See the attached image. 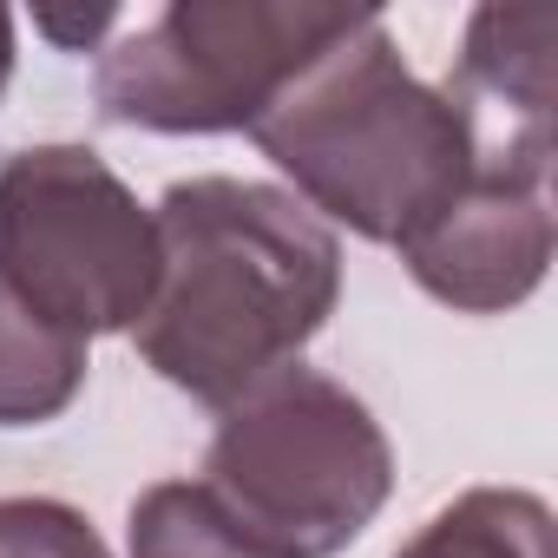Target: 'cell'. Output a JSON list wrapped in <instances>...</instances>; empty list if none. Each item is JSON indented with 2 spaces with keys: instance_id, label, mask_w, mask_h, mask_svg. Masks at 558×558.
<instances>
[{
  "instance_id": "6da1fadb",
  "label": "cell",
  "mask_w": 558,
  "mask_h": 558,
  "mask_svg": "<svg viewBox=\"0 0 558 558\" xmlns=\"http://www.w3.org/2000/svg\"><path fill=\"white\" fill-rule=\"evenodd\" d=\"M158 290L132 329L138 362L223 414L303 362L342 303V243L283 184L197 171L165 184Z\"/></svg>"
},
{
  "instance_id": "7a4b0ae2",
  "label": "cell",
  "mask_w": 558,
  "mask_h": 558,
  "mask_svg": "<svg viewBox=\"0 0 558 558\" xmlns=\"http://www.w3.org/2000/svg\"><path fill=\"white\" fill-rule=\"evenodd\" d=\"M250 145L329 230L342 223L381 250H408L473 178L460 106L401 60L368 8L269 99Z\"/></svg>"
},
{
  "instance_id": "3957f363",
  "label": "cell",
  "mask_w": 558,
  "mask_h": 558,
  "mask_svg": "<svg viewBox=\"0 0 558 558\" xmlns=\"http://www.w3.org/2000/svg\"><path fill=\"white\" fill-rule=\"evenodd\" d=\"M197 480L283 558H336L381 519L395 447L355 388L296 362L217 414Z\"/></svg>"
},
{
  "instance_id": "277c9868",
  "label": "cell",
  "mask_w": 558,
  "mask_h": 558,
  "mask_svg": "<svg viewBox=\"0 0 558 558\" xmlns=\"http://www.w3.org/2000/svg\"><path fill=\"white\" fill-rule=\"evenodd\" d=\"M355 14L316 0H165L158 14H125L93 53L99 119L158 138L250 132Z\"/></svg>"
},
{
  "instance_id": "5b68a950",
  "label": "cell",
  "mask_w": 558,
  "mask_h": 558,
  "mask_svg": "<svg viewBox=\"0 0 558 558\" xmlns=\"http://www.w3.org/2000/svg\"><path fill=\"white\" fill-rule=\"evenodd\" d=\"M0 290L73 342L132 336L158 290L151 204L93 145H21L0 158Z\"/></svg>"
},
{
  "instance_id": "8992f818",
  "label": "cell",
  "mask_w": 558,
  "mask_h": 558,
  "mask_svg": "<svg viewBox=\"0 0 558 558\" xmlns=\"http://www.w3.org/2000/svg\"><path fill=\"white\" fill-rule=\"evenodd\" d=\"M440 93L460 106L480 171L551 178V158H558V8L551 0L473 8Z\"/></svg>"
},
{
  "instance_id": "52a82bcc",
  "label": "cell",
  "mask_w": 558,
  "mask_h": 558,
  "mask_svg": "<svg viewBox=\"0 0 558 558\" xmlns=\"http://www.w3.org/2000/svg\"><path fill=\"white\" fill-rule=\"evenodd\" d=\"M551 236H558L551 178H512L473 165L466 191L401 250V263L453 316H506L545 283Z\"/></svg>"
},
{
  "instance_id": "ba28073f",
  "label": "cell",
  "mask_w": 558,
  "mask_h": 558,
  "mask_svg": "<svg viewBox=\"0 0 558 558\" xmlns=\"http://www.w3.org/2000/svg\"><path fill=\"white\" fill-rule=\"evenodd\" d=\"M395 558H558L551 506L525 486H466Z\"/></svg>"
},
{
  "instance_id": "9c48e42d",
  "label": "cell",
  "mask_w": 558,
  "mask_h": 558,
  "mask_svg": "<svg viewBox=\"0 0 558 558\" xmlns=\"http://www.w3.org/2000/svg\"><path fill=\"white\" fill-rule=\"evenodd\" d=\"M86 342L27 316L0 290V427H47L86 388Z\"/></svg>"
},
{
  "instance_id": "30bf717a",
  "label": "cell",
  "mask_w": 558,
  "mask_h": 558,
  "mask_svg": "<svg viewBox=\"0 0 558 558\" xmlns=\"http://www.w3.org/2000/svg\"><path fill=\"white\" fill-rule=\"evenodd\" d=\"M125 551L132 558H283L250 525H236L204 480H158L125 512Z\"/></svg>"
},
{
  "instance_id": "8fae6325",
  "label": "cell",
  "mask_w": 558,
  "mask_h": 558,
  "mask_svg": "<svg viewBox=\"0 0 558 558\" xmlns=\"http://www.w3.org/2000/svg\"><path fill=\"white\" fill-rule=\"evenodd\" d=\"M0 558H112L99 525L47 493H8L0 499Z\"/></svg>"
},
{
  "instance_id": "7c38bea8",
  "label": "cell",
  "mask_w": 558,
  "mask_h": 558,
  "mask_svg": "<svg viewBox=\"0 0 558 558\" xmlns=\"http://www.w3.org/2000/svg\"><path fill=\"white\" fill-rule=\"evenodd\" d=\"M119 8H99V14H34V27L53 40V47H66V53H99L112 34H119Z\"/></svg>"
},
{
  "instance_id": "4fadbf2b",
  "label": "cell",
  "mask_w": 558,
  "mask_h": 558,
  "mask_svg": "<svg viewBox=\"0 0 558 558\" xmlns=\"http://www.w3.org/2000/svg\"><path fill=\"white\" fill-rule=\"evenodd\" d=\"M8 80H14V14L0 8V93H8Z\"/></svg>"
}]
</instances>
